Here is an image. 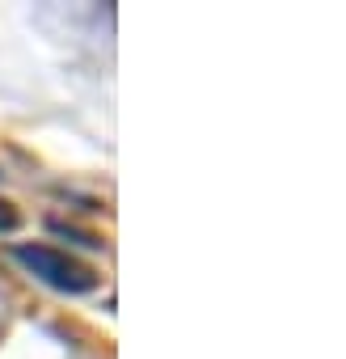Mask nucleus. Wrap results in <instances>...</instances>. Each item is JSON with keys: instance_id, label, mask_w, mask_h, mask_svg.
<instances>
[{"instance_id": "f03ea898", "label": "nucleus", "mask_w": 346, "mask_h": 359, "mask_svg": "<svg viewBox=\"0 0 346 359\" xmlns=\"http://www.w3.org/2000/svg\"><path fill=\"white\" fill-rule=\"evenodd\" d=\"M55 237H68V241H76V245H85V250H102V237L97 233H85V229H76V224H64V220H51L47 224Z\"/></svg>"}, {"instance_id": "f257e3e1", "label": "nucleus", "mask_w": 346, "mask_h": 359, "mask_svg": "<svg viewBox=\"0 0 346 359\" xmlns=\"http://www.w3.org/2000/svg\"><path fill=\"white\" fill-rule=\"evenodd\" d=\"M13 258L39 283H47V287H55L64 296H85V292H93L102 283V275L89 262H81V258H72V254H64L55 245H13Z\"/></svg>"}, {"instance_id": "7ed1b4c3", "label": "nucleus", "mask_w": 346, "mask_h": 359, "mask_svg": "<svg viewBox=\"0 0 346 359\" xmlns=\"http://www.w3.org/2000/svg\"><path fill=\"white\" fill-rule=\"evenodd\" d=\"M13 229H22V212L0 199V233H13Z\"/></svg>"}]
</instances>
